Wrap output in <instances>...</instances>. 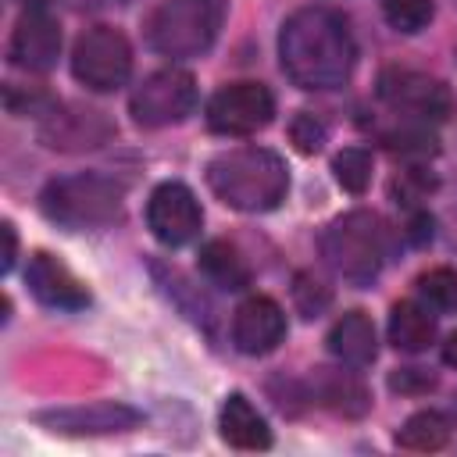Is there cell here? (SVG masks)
<instances>
[{"label":"cell","mask_w":457,"mask_h":457,"mask_svg":"<svg viewBox=\"0 0 457 457\" xmlns=\"http://www.w3.org/2000/svg\"><path fill=\"white\" fill-rule=\"evenodd\" d=\"M193 107H196V79L182 68H161L146 75L129 100V111L143 129L179 125L186 114H193Z\"/></svg>","instance_id":"7"},{"label":"cell","mask_w":457,"mask_h":457,"mask_svg":"<svg viewBox=\"0 0 457 457\" xmlns=\"http://www.w3.org/2000/svg\"><path fill=\"white\" fill-rule=\"evenodd\" d=\"M432 186H436V179H432L428 171L411 168V171H403V175L393 182V193H396L403 204H418V200H425V196L432 193Z\"/></svg>","instance_id":"27"},{"label":"cell","mask_w":457,"mask_h":457,"mask_svg":"<svg viewBox=\"0 0 457 457\" xmlns=\"http://www.w3.org/2000/svg\"><path fill=\"white\" fill-rule=\"evenodd\" d=\"M218 428H221V439L236 450H268L271 446V428L268 421L257 414V407L243 396V393H232L225 403H221V418H218Z\"/></svg>","instance_id":"16"},{"label":"cell","mask_w":457,"mask_h":457,"mask_svg":"<svg viewBox=\"0 0 457 457\" xmlns=\"http://www.w3.org/2000/svg\"><path fill=\"white\" fill-rule=\"evenodd\" d=\"M450 439V421L439 414V411H418L411 414L400 432H396V446L403 450H414V453H432V450H443Z\"/></svg>","instance_id":"21"},{"label":"cell","mask_w":457,"mask_h":457,"mask_svg":"<svg viewBox=\"0 0 457 457\" xmlns=\"http://www.w3.org/2000/svg\"><path fill=\"white\" fill-rule=\"evenodd\" d=\"M436 386V378L428 375V371H421V368H400V371H393L389 375V389H396V393H428Z\"/></svg>","instance_id":"28"},{"label":"cell","mask_w":457,"mask_h":457,"mask_svg":"<svg viewBox=\"0 0 457 457\" xmlns=\"http://www.w3.org/2000/svg\"><path fill=\"white\" fill-rule=\"evenodd\" d=\"M146 225L164 246H186V243H193L200 236V225H204L200 200L182 182H161L150 193Z\"/></svg>","instance_id":"10"},{"label":"cell","mask_w":457,"mask_h":457,"mask_svg":"<svg viewBox=\"0 0 457 457\" xmlns=\"http://www.w3.org/2000/svg\"><path fill=\"white\" fill-rule=\"evenodd\" d=\"M421 296L428 300V307L436 311H457V271L450 268H432L418 278Z\"/></svg>","instance_id":"24"},{"label":"cell","mask_w":457,"mask_h":457,"mask_svg":"<svg viewBox=\"0 0 457 457\" xmlns=\"http://www.w3.org/2000/svg\"><path fill=\"white\" fill-rule=\"evenodd\" d=\"M314 400L343 418H361L368 411V389L350 375V371H332V368H318L314 371Z\"/></svg>","instance_id":"18"},{"label":"cell","mask_w":457,"mask_h":457,"mask_svg":"<svg viewBox=\"0 0 457 457\" xmlns=\"http://www.w3.org/2000/svg\"><path fill=\"white\" fill-rule=\"evenodd\" d=\"M278 57L300 89H336L350 79L357 46L343 14L328 7H300L278 32Z\"/></svg>","instance_id":"1"},{"label":"cell","mask_w":457,"mask_h":457,"mask_svg":"<svg viewBox=\"0 0 457 457\" xmlns=\"http://www.w3.org/2000/svg\"><path fill=\"white\" fill-rule=\"evenodd\" d=\"M32 4H46V0H32Z\"/></svg>","instance_id":"31"},{"label":"cell","mask_w":457,"mask_h":457,"mask_svg":"<svg viewBox=\"0 0 457 457\" xmlns=\"http://www.w3.org/2000/svg\"><path fill=\"white\" fill-rule=\"evenodd\" d=\"M207 186L221 204L257 214L282 204L289 189V175L278 154L264 146H239V150L218 154L207 164Z\"/></svg>","instance_id":"2"},{"label":"cell","mask_w":457,"mask_h":457,"mask_svg":"<svg viewBox=\"0 0 457 457\" xmlns=\"http://www.w3.org/2000/svg\"><path fill=\"white\" fill-rule=\"evenodd\" d=\"M378 100L400 111L403 118H418V121H443L453 111L450 89L439 79L414 68H386L378 75Z\"/></svg>","instance_id":"8"},{"label":"cell","mask_w":457,"mask_h":457,"mask_svg":"<svg viewBox=\"0 0 457 457\" xmlns=\"http://www.w3.org/2000/svg\"><path fill=\"white\" fill-rule=\"evenodd\" d=\"M293 303H296V311H300L303 318H318V314L332 303V289H328L321 278H314L311 271H300V275L293 278Z\"/></svg>","instance_id":"25"},{"label":"cell","mask_w":457,"mask_h":457,"mask_svg":"<svg viewBox=\"0 0 457 457\" xmlns=\"http://www.w3.org/2000/svg\"><path fill=\"white\" fill-rule=\"evenodd\" d=\"M328 350L332 357H339L350 368H364L375 361L378 353V339H375V325L364 311H346L332 328H328Z\"/></svg>","instance_id":"17"},{"label":"cell","mask_w":457,"mask_h":457,"mask_svg":"<svg viewBox=\"0 0 457 457\" xmlns=\"http://www.w3.org/2000/svg\"><path fill=\"white\" fill-rule=\"evenodd\" d=\"M0 232H4V271H11L14 268V253H18V236H14L11 221H4Z\"/></svg>","instance_id":"29"},{"label":"cell","mask_w":457,"mask_h":457,"mask_svg":"<svg viewBox=\"0 0 457 457\" xmlns=\"http://www.w3.org/2000/svg\"><path fill=\"white\" fill-rule=\"evenodd\" d=\"M382 14L396 32H421L432 21V0H382Z\"/></svg>","instance_id":"23"},{"label":"cell","mask_w":457,"mask_h":457,"mask_svg":"<svg viewBox=\"0 0 457 457\" xmlns=\"http://www.w3.org/2000/svg\"><path fill=\"white\" fill-rule=\"evenodd\" d=\"M111 121L93 111V107H79L68 104L61 111H50L46 121L39 125V139L54 150H93L111 136Z\"/></svg>","instance_id":"15"},{"label":"cell","mask_w":457,"mask_h":457,"mask_svg":"<svg viewBox=\"0 0 457 457\" xmlns=\"http://www.w3.org/2000/svg\"><path fill=\"white\" fill-rule=\"evenodd\" d=\"M221 21L225 0H161L146 18V43L164 57H200Z\"/></svg>","instance_id":"3"},{"label":"cell","mask_w":457,"mask_h":457,"mask_svg":"<svg viewBox=\"0 0 457 457\" xmlns=\"http://www.w3.org/2000/svg\"><path fill=\"white\" fill-rule=\"evenodd\" d=\"M61 54V25L46 11H25L11 32L7 57L14 68L25 71H50Z\"/></svg>","instance_id":"12"},{"label":"cell","mask_w":457,"mask_h":457,"mask_svg":"<svg viewBox=\"0 0 457 457\" xmlns=\"http://www.w3.org/2000/svg\"><path fill=\"white\" fill-rule=\"evenodd\" d=\"M332 171L346 193H364L371 186V154L361 146H346L332 157Z\"/></svg>","instance_id":"22"},{"label":"cell","mask_w":457,"mask_h":457,"mask_svg":"<svg viewBox=\"0 0 457 457\" xmlns=\"http://www.w3.org/2000/svg\"><path fill=\"white\" fill-rule=\"evenodd\" d=\"M443 361H446L450 368H457V332L446 336V343H443Z\"/></svg>","instance_id":"30"},{"label":"cell","mask_w":457,"mask_h":457,"mask_svg":"<svg viewBox=\"0 0 457 457\" xmlns=\"http://www.w3.org/2000/svg\"><path fill=\"white\" fill-rule=\"evenodd\" d=\"M25 286L29 293L46 303V307H57V311H82L89 303V293L86 286L75 278V271L57 261L54 253L46 250H36L29 257V268H25Z\"/></svg>","instance_id":"13"},{"label":"cell","mask_w":457,"mask_h":457,"mask_svg":"<svg viewBox=\"0 0 457 457\" xmlns=\"http://www.w3.org/2000/svg\"><path fill=\"white\" fill-rule=\"evenodd\" d=\"M200 271H204L214 286H221V289H243V286H250V268H246V261H243L239 250H236L232 243H225V239L204 243V250H200Z\"/></svg>","instance_id":"20"},{"label":"cell","mask_w":457,"mask_h":457,"mask_svg":"<svg viewBox=\"0 0 457 457\" xmlns=\"http://www.w3.org/2000/svg\"><path fill=\"white\" fill-rule=\"evenodd\" d=\"M436 339V318L414 300H400L389 311V343L403 353H421Z\"/></svg>","instance_id":"19"},{"label":"cell","mask_w":457,"mask_h":457,"mask_svg":"<svg viewBox=\"0 0 457 457\" xmlns=\"http://www.w3.org/2000/svg\"><path fill=\"white\" fill-rule=\"evenodd\" d=\"M71 71L86 89H96V93L118 89L132 71V46L118 29L93 25L75 39Z\"/></svg>","instance_id":"6"},{"label":"cell","mask_w":457,"mask_h":457,"mask_svg":"<svg viewBox=\"0 0 457 457\" xmlns=\"http://www.w3.org/2000/svg\"><path fill=\"white\" fill-rule=\"evenodd\" d=\"M39 207L50 221L82 232V228H104L121 218V186H114L104 175H64L54 179L39 193Z\"/></svg>","instance_id":"5"},{"label":"cell","mask_w":457,"mask_h":457,"mask_svg":"<svg viewBox=\"0 0 457 457\" xmlns=\"http://www.w3.org/2000/svg\"><path fill=\"white\" fill-rule=\"evenodd\" d=\"M325 125L314 118V114H307V111H300L293 121H289V139H293V146L300 150V154H318L321 150V143H325Z\"/></svg>","instance_id":"26"},{"label":"cell","mask_w":457,"mask_h":457,"mask_svg":"<svg viewBox=\"0 0 457 457\" xmlns=\"http://www.w3.org/2000/svg\"><path fill=\"white\" fill-rule=\"evenodd\" d=\"M36 421L57 436H111V432H129L143 421V414L129 403L100 400L86 407H61V411H39Z\"/></svg>","instance_id":"11"},{"label":"cell","mask_w":457,"mask_h":457,"mask_svg":"<svg viewBox=\"0 0 457 457\" xmlns=\"http://www.w3.org/2000/svg\"><path fill=\"white\" fill-rule=\"evenodd\" d=\"M321 257L350 286H368L386 261V228L371 211L339 214L321 232Z\"/></svg>","instance_id":"4"},{"label":"cell","mask_w":457,"mask_h":457,"mask_svg":"<svg viewBox=\"0 0 457 457\" xmlns=\"http://www.w3.org/2000/svg\"><path fill=\"white\" fill-rule=\"evenodd\" d=\"M286 339V311L271 300V296H246L239 307H236V318H232V343L257 357V353H268L275 350L278 343Z\"/></svg>","instance_id":"14"},{"label":"cell","mask_w":457,"mask_h":457,"mask_svg":"<svg viewBox=\"0 0 457 457\" xmlns=\"http://www.w3.org/2000/svg\"><path fill=\"white\" fill-rule=\"evenodd\" d=\"M275 114V96L261 82H232L207 104V125L218 136H250Z\"/></svg>","instance_id":"9"}]
</instances>
